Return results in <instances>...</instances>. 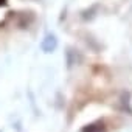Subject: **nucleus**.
Listing matches in <instances>:
<instances>
[{
  "label": "nucleus",
  "instance_id": "nucleus-1",
  "mask_svg": "<svg viewBox=\"0 0 132 132\" xmlns=\"http://www.w3.org/2000/svg\"><path fill=\"white\" fill-rule=\"evenodd\" d=\"M54 45H56V40H54V37H53V36H48V37L45 39V42H44V48H45L47 51L53 50V48H54Z\"/></svg>",
  "mask_w": 132,
  "mask_h": 132
},
{
  "label": "nucleus",
  "instance_id": "nucleus-2",
  "mask_svg": "<svg viewBox=\"0 0 132 132\" xmlns=\"http://www.w3.org/2000/svg\"><path fill=\"white\" fill-rule=\"evenodd\" d=\"M6 3V0H0V6H2V5H5Z\"/></svg>",
  "mask_w": 132,
  "mask_h": 132
}]
</instances>
